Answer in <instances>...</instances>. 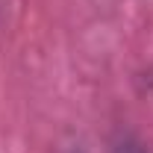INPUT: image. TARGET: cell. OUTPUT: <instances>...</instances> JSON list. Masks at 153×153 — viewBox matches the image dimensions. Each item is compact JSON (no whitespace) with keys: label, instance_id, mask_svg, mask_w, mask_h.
<instances>
[{"label":"cell","instance_id":"1","mask_svg":"<svg viewBox=\"0 0 153 153\" xmlns=\"http://www.w3.org/2000/svg\"><path fill=\"white\" fill-rule=\"evenodd\" d=\"M109 153H150L147 144L133 133H115L109 141Z\"/></svg>","mask_w":153,"mask_h":153}]
</instances>
